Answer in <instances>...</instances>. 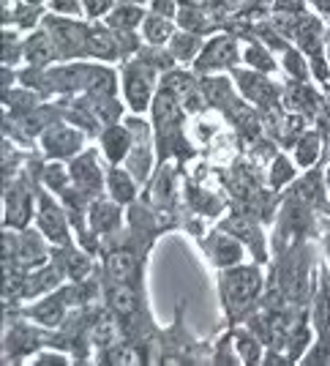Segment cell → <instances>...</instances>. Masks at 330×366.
Masks as SVG:
<instances>
[{
  "instance_id": "6da1fadb",
  "label": "cell",
  "mask_w": 330,
  "mask_h": 366,
  "mask_svg": "<svg viewBox=\"0 0 330 366\" xmlns=\"http://www.w3.org/2000/svg\"><path fill=\"white\" fill-rule=\"evenodd\" d=\"M224 287L230 292V301L235 304H243V301H249L257 295V290H259V270L254 268H237L232 273H227L224 276Z\"/></svg>"
},
{
  "instance_id": "7a4b0ae2",
  "label": "cell",
  "mask_w": 330,
  "mask_h": 366,
  "mask_svg": "<svg viewBox=\"0 0 330 366\" xmlns=\"http://www.w3.org/2000/svg\"><path fill=\"white\" fill-rule=\"evenodd\" d=\"M237 60V47L232 39H216L208 44V50L199 58V69H218V66H230Z\"/></svg>"
},
{
  "instance_id": "3957f363",
  "label": "cell",
  "mask_w": 330,
  "mask_h": 366,
  "mask_svg": "<svg viewBox=\"0 0 330 366\" xmlns=\"http://www.w3.org/2000/svg\"><path fill=\"white\" fill-rule=\"evenodd\" d=\"M126 96H129V104L134 107L136 113L139 110H145V104H148V96H151V85H148V77H142V74H129L126 79Z\"/></svg>"
},
{
  "instance_id": "277c9868",
  "label": "cell",
  "mask_w": 330,
  "mask_h": 366,
  "mask_svg": "<svg viewBox=\"0 0 330 366\" xmlns=\"http://www.w3.org/2000/svg\"><path fill=\"white\" fill-rule=\"evenodd\" d=\"M129 151V135L123 129H110L104 132V154L110 161H120Z\"/></svg>"
},
{
  "instance_id": "5b68a950",
  "label": "cell",
  "mask_w": 330,
  "mask_h": 366,
  "mask_svg": "<svg viewBox=\"0 0 330 366\" xmlns=\"http://www.w3.org/2000/svg\"><path fill=\"white\" fill-rule=\"evenodd\" d=\"M110 273L117 276V279H129L131 273H134V257L129 254V251H115V254H110Z\"/></svg>"
},
{
  "instance_id": "8992f818",
  "label": "cell",
  "mask_w": 330,
  "mask_h": 366,
  "mask_svg": "<svg viewBox=\"0 0 330 366\" xmlns=\"http://www.w3.org/2000/svg\"><path fill=\"white\" fill-rule=\"evenodd\" d=\"M110 301H112V307L120 311V314H131L136 309V295L131 287H126V285H120L110 292Z\"/></svg>"
},
{
  "instance_id": "52a82bcc",
  "label": "cell",
  "mask_w": 330,
  "mask_h": 366,
  "mask_svg": "<svg viewBox=\"0 0 330 366\" xmlns=\"http://www.w3.org/2000/svg\"><path fill=\"white\" fill-rule=\"evenodd\" d=\"M49 58H52V47H49V41L44 39V36H33V39L28 41V60L33 66H41V63H47Z\"/></svg>"
},
{
  "instance_id": "ba28073f",
  "label": "cell",
  "mask_w": 330,
  "mask_h": 366,
  "mask_svg": "<svg viewBox=\"0 0 330 366\" xmlns=\"http://www.w3.org/2000/svg\"><path fill=\"white\" fill-rule=\"evenodd\" d=\"M110 186H112V194H115L120 202H129V200L134 197V183L126 178V173H120V170H115V173L110 175Z\"/></svg>"
},
{
  "instance_id": "9c48e42d",
  "label": "cell",
  "mask_w": 330,
  "mask_h": 366,
  "mask_svg": "<svg viewBox=\"0 0 330 366\" xmlns=\"http://www.w3.org/2000/svg\"><path fill=\"white\" fill-rule=\"evenodd\" d=\"M170 22L164 20H148L145 22V36H148V41H153V44H161V41L170 36Z\"/></svg>"
},
{
  "instance_id": "30bf717a",
  "label": "cell",
  "mask_w": 330,
  "mask_h": 366,
  "mask_svg": "<svg viewBox=\"0 0 330 366\" xmlns=\"http://www.w3.org/2000/svg\"><path fill=\"white\" fill-rule=\"evenodd\" d=\"M246 60L252 63L254 69H262V72H271L273 69V60H271V55L262 50V47H252L249 52H246Z\"/></svg>"
},
{
  "instance_id": "8fae6325",
  "label": "cell",
  "mask_w": 330,
  "mask_h": 366,
  "mask_svg": "<svg viewBox=\"0 0 330 366\" xmlns=\"http://www.w3.org/2000/svg\"><path fill=\"white\" fill-rule=\"evenodd\" d=\"M317 159V137L309 135L306 139H300V145H297V161L300 164H311Z\"/></svg>"
},
{
  "instance_id": "7c38bea8",
  "label": "cell",
  "mask_w": 330,
  "mask_h": 366,
  "mask_svg": "<svg viewBox=\"0 0 330 366\" xmlns=\"http://www.w3.org/2000/svg\"><path fill=\"white\" fill-rule=\"evenodd\" d=\"M96 227H104V230H110V227H115L117 224V213H115V208H110V205H96Z\"/></svg>"
},
{
  "instance_id": "4fadbf2b",
  "label": "cell",
  "mask_w": 330,
  "mask_h": 366,
  "mask_svg": "<svg viewBox=\"0 0 330 366\" xmlns=\"http://www.w3.org/2000/svg\"><path fill=\"white\" fill-rule=\"evenodd\" d=\"M240 260V246L235 241H221L218 246V263L221 265H230V263H237Z\"/></svg>"
},
{
  "instance_id": "5bb4252c",
  "label": "cell",
  "mask_w": 330,
  "mask_h": 366,
  "mask_svg": "<svg viewBox=\"0 0 330 366\" xmlns=\"http://www.w3.org/2000/svg\"><path fill=\"white\" fill-rule=\"evenodd\" d=\"M139 17H142V11L134 8V6H129V8H117L115 17H112V25H117V28H131L134 20H139Z\"/></svg>"
},
{
  "instance_id": "9a60e30c",
  "label": "cell",
  "mask_w": 330,
  "mask_h": 366,
  "mask_svg": "<svg viewBox=\"0 0 330 366\" xmlns=\"http://www.w3.org/2000/svg\"><path fill=\"white\" fill-rule=\"evenodd\" d=\"M292 178V170L290 164H287V159H278L276 164H273V186H281V183H287Z\"/></svg>"
},
{
  "instance_id": "2e32d148",
  "label": "cell",
  "mask_w": 330,
  "mask_h": 366,
  "mask_svg": "<svg viewBox=\"0 0 330 366\" xmlns=\"http://www.w3.org/2000/svg\"><path fill=\"white\" fill-rule=\"evenodd\" d=\"M85 6H88V11H90V14H93V17H98V14H101V11H107V8H110V6H112V0H88V3H85Z\"/></svg>"
},
{
  "instance_id": "e0dca14e",
  "label": "cell",
  "mask_w": 330,
  "mask_h": 366,
  "mask_svg": "<svg viewBox=\"0 0 330 366\" xmlns=\"http://www.w3.org/2000/svg\"><path fill=\"white\" fill-rule=\"evenodd\" d=\"M52 6L58 8V11H79V6H77V0H52Z\"/></svg>"
},
{
  "instance_id": "ac0fdd59",
  "label": "cell",
  "mask_w": 330,
  "mask_h": 366,
  "mask_svg": "<svg viewBox=\"0 0 330 366\" xmlns=\"http://www.w3.org/2000/svg\"><path fill=\"white\" fill-rule=\"evenodd\" d=\"M155 11H161V14L170 17V14L175 11V3H172V0H158V3H155Z\"/></svg>"
},
{
  "instance_id": "d6986e66",
  "label": "cell",
  "mask_w": 330,
  "mask_h": 366,
  "mask_svg": "<svg viewBox=\"0 0 330 366\" xmlns=\"http://www.w3.org/2000/svg\"><path fill=\"white\" fill-rule=\"evenodd\" d=\"M287 63H290L292 74H303V72H306V69H303V60H297V55H290V58H287Z\"/></svg>"
},
{
  "instance_id": "ffe728a7",
  "label": "cell",
  "mask_w": 330,
  "mask_h": 366,
  "mask_svg": "<svg viewBox=\"0 0 330 366\" xmlns=\"http://www.w3.org/2000/svg\"><path fill=\"white\" fill-rule=\"evenodd\" d=\"M319 8H322V11H328V14H330V0H319Z\"/></svg>"
}]
</instances>
